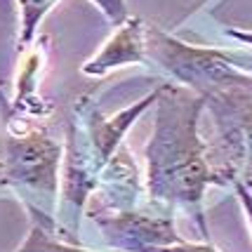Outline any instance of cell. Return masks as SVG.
Wrapping results in <instances>:
<instances>
[{
    "label": "cell",
    "instance_id": "1",
    "mask_svg": "<svg viewBox=\"0 0 252 252\" xmlns=\"http://www.w3.org/2000/svg\"><path fill=\"white\" fill-rule=\"evenodd\" d=\"M156 101V132L146 149L151 196L163 205L198 208L208 184H224L208 167L205 144L198 137V113L205 99L165 83Z\"/></svg>",
    "mask_w": 252,
    "mask_h": 252
},
{
    "label": "cell",
    "instance_id": "2",
    "mask_svg": "<svg viewBox=\"0 0 252 252\" xmlns=\"http://www.w3.org/2000/svg\"><path fill=\"white\" fill-rule=\"evenodd\" d=\"M59 146L38 130L10 132L5 144V177L19 187L52 198L57 191Z\"/></svg>",
    "mask_w": 252,
    "mask_h": 252
},
{
    "label": "cell",
    "instance_id": "3",
    "mask_svg": "<svg viewBox=\"0 0 252 252\" xmlns=\"http://www.w3.org/2000/svg\"><path fill=\"white\" fill-rule=\"evenodd\" d=\"M203 99L224 125V139L236 149V158L252 184V78L245 76L238 83L212 90Z\"/></svg>",
    "mask_w": 252,
    "mask_h": 252
},
{
    "label": "cell",
    "instance_id": "4",
    "mask_svg": "<svg viewBox=\"0 0 252 252\" xmlns=\"http://www.w3.org/2000/svg\"><path fill=\"white\" fill-rule=\"evenodd\" d=\"M106 241L121 250H146L154 252L158 248H167L172 243H182L172 229L170 217H149V215H134L125 212L118 217L101 221Z\"/></svg>",
    "mask_w": 252,
    "mask_h": 252
},
{
    "label": "cell",
    "instance_id": "5",
    "mask_svg": "<svg viewBox=\"0 0 252 252\" xmlns=\"http://www.w3.org/2000/svg\"><path fill=\"white\" fill-rule=\"evenodd\" d=\"M146 59V26L139 19H125L121 31L104 45V50L94 59L83 66L90 76H101L113 66L139 64Z\"/></svg>",
    "mask_w": 252,
    "mask_h": 252
},
{
    "label": "cell",
    "instance_id": "6",
    "mask_svg": "<svg viewBox=\"0 0 252 252\" xmlns=\"http://www.w3.org/2000/svg\"><path fill=\"white\" fill-rule=\"evenodd\" d=\"M57 0H19L22 7V43L26 45L35 33V26L40 24L47 12L55 7Z\"/></svg>",
    "mask_w": 252,
    "mask_h": 252
},
{
    "label": "cell",
    "instance_id": "7",
    "mask_svg": "<svg viewBox=\"0 0 252 252\" xmlns=\"http://www.w3.org/2000/svg\"><path fill=\"white\" fill-rule=\"evenodd\" d=\"M19 252H88V250H80V248H71V245H64V243H57L50 238V233L35 224L29 236V241L24 243V248Z\"/></svg>",
    "mask_w": 252,
    "mask_h": 252
},
{
    "label": "cell",
    "instance_id": "8",
    "mask_svg": "<svg viewBox=\"0 0 252 252\" xmlns=\"http://www.w3.org/2000/svg\"><path fill=\"white\" fill-rule=\"evenodd\" d=\"M99 5V10L104 12L113 24H123L127 19V12H125V0H94Z\"/></svg>",
    "mask_w": 252,
    "mask_h": 252
},
{
    "label": "cell",
    "instance_id": "9",
    "mask_svg": "<svg viewBox=\"0 0 252 252\" xmlns=\"http://www.w3.org/2000/svg\"><path fill=\"white\" fill-rule=\"evenodd\" d=\"M238 193H241L243 205L248 208V215H250V221H252V193H250V191H248L245 187H243V184H238Z\"/></svg>",
    "mask_w": 252,
    "mask_h": 252
},
{
    "label": "cell",
    "instance_id": "10",
    "mask_svg": "<svg viewBox=\"0 0 252 252\" xmlns=\"http://www.w3.org/2000/svg\"><path fill=\"white\" fill-rule=\"evenodd\" d=\"M229 35H233V38H238V40H243V43H252V33H243V31H231Z\"/></svg>",
    "mask_w": 252,
    "mask_h": 252
}]
</instances>
